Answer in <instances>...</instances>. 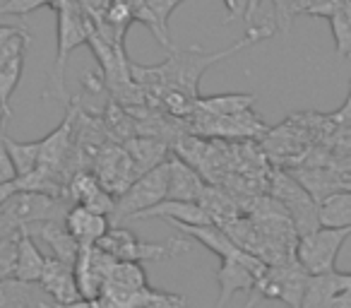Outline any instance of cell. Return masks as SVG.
<instances>
[{"label":"cell","mask_w":351,"mask_h":308,"mask_svg":"<svg viewBox=\"0 0 351 308\" xmlns=\"http://www.w3.org/2000/svg\"><path fill=\"white\" fill-rule=\"evenodd\" d=\"M56 15H58V49H56V63L51 70L49 87H46V97H58L63 104L70 106L68 92H65V68H68V56L73 54L77 46L87 44L89 39V25L92 17L84 15L80 0H56L53 5Z\"/></svg>","instance_id":"obj_2"},{"label":"cell","mask_w":351,"mask_h":308,"mask_svg":"<svg viewBox=\"0 0 351 308\" xmlns=\"http://www.w3.org/2000/svg\"><path fill=\"white\" fill-rule=\"evenodd\" d=\"M116 263L118 260L113 255L104 253L99 246H84L80 250V258L75 263V279H77V289L82 298L92 301V298L101 296L104 284L111 277Z\"/></svg>","instance_id":"obj_11"},{"label":"cell","mask_w":351,"mask_h":308,"mask_svg":"<svg viewBox=\"0 0 351 308\" xmlns=\"http://www.w3.org/2000/svg\"><path fill=\"white\" fill-rule=\"evenodd\" d=\"M68 198L73 205H82L89 210L106 215L111 220L113 210H116V198L99 183V178L92 171H77L73 181L68 183Z\"/></svg>","instance_id":"obj_13"},{"label":"cell","mask_w":351,"mask_h":308,"mask_svg":"<svg viewBox=\"0 0 351 308\" xmlns=\"http://www.w3.org/2000/svg\"><path fill=\"white\" fill-rule=\"evenodd\" d=\"M325 116H327V121L335 123L341 130H351V82H349V97H346V102L341 104L337 111L325 113Z\"/></svg>","instance_id":"obj_37"},{"label":"cell","mask_w":351,"mask_h":308,"mask_svg":"<svg viewBox=\"0 0 351 308\" xmlns=\"http://www.w3.org/2000/svg\"><path fill=\"white\" fill-rule=\"evenodd\" d=\"M226 5V25L236 17H243L245 15V5H248V0H224Z\"/></svg>","instance_id":"obj_38"},{"label":"cell","mask_w":351,"mask_h":308,"mask_svg":"<svg viewBox=\"0 0 351 308\" xmlns=\"http://www.w3.org/2000/svg\"><path fill=\"white\" fill-rule=\"evenodd\" d=\"M183 0H147V8H149L152 12H154V17L161 22V25L169 29V17L171 12L176 10V8L181 5Z\"/></svg>","instance_id":"obj_35"},{"label":"cell","mask_w":351,"mask_h":308,"mask_svg":"<svg viewBox=\"0 0 351 308\" xmlns=\"http://www.w3.org/2000/svg\"><path fill=\"white\" fill-rule=\"evenodd\" d=\"M253 102H255V94H217V97L210 99L200 97L193 116L217 121V118H226V116H234V113L248 111L253 106Z\"/></svg>","instance_id":"obj_24"},{"label":"cell","mask_w":351,"mask_h":308,"mask_svg":"<svg viewBox=\"0 0 351 308\" xmlns=\"http://www.w3.org/2000/svg\"><path fill=\"white\" fill-rule=\"evenodd\" d=\"M341 191L351 193V174H344V178H341Z\"/></svg>","instance_id":"obj_42"},{"label":"cell","mask_w":351,"mask_h":308,"mask_svg":"<svg viewBox=\"0 0 351 308\" xmlns=\"http://www.w3.org/2000/svg\"><path fill=\"white\" fill-rule=\"evenodd\" d=\"M20 193V186H17V181L15 183H5V186H0V207L5 205L8 200H10L12 196H17Z\"/></svg>","instance_id":"obj_40"},{"label":"cell","mask_w":351,"mask_h":308,"mask_svg":"<svg viewBox=\"0 0 351 308\" xmlns=\"http://www.w3.org/2000/svg\"><path fill=\"white\" fill-rule=\"evenodd\" d=\"M106 284L118 289H128V292H140V289H147V277H145V270H142L140 263H121L118 260L116 268H113L111 277L106 279ZM104 284V287H106Z\"/></svg>","instance_id":"obj_29"},{"label":"cell","mask_w":351,"mask_h":308,"mask_svg":"<svg viewBox=\"0 0 351 308\" xmlns=\"http://www.w3.org/2000/svg\"><path fill=\"white\" fill-rule=\"evenodd\" d=\"M5 121H8L5 116H0V137H3V128H5Z\"/></svg>","instance_id":"obj_43"},{"label":"cell","mask_w":351,"mask_h":308,"mask_svg":"<svg viewBox=\"0 0 351 308\" xmlns=\"http://www.w3.org/2000/svg\"><path fill=\"white\" fill-rule=\"evenodd\" d=\"M65 226L73 234V239L84 248V246H97L111 231V220L106 215L89 210V207L73 205L65 217Z\"/></svg>","instance_id":"obj_17"},{"label":"cell","mask_w":351,"mask_h":308,"mask_svg":"<svg viewBox=\"0 0 351 308\" xmlns=\"http://www.w3.org/2000/svg\"><path fill=\"white\" fill-rule=\"evenodd\" d=\"M22 29H25V27H17V25H0V49H5L8 41H10L12 36L20 34Z\"/></svg>","instance_id":"obj_39"},{"label":"cell","mask_w":351,"mask_h":308,"mask_svg":"<svg viewBox=\"0 0 351 308\" xmlns=\"http://www.w3.org/2000/svg\"><path fill=\"white\" fill-rule=\"evenodd\" d=\"M92 174L113 198H121L140 178V174L135 171V164H132L125 147L116 145V142H106L99 150L97 159L92 164Z\"/></svg>","instance_id":"obj_9"},{"label":"cell","mask_w":351,"mask_h":308,"mask_svg":"<svg viewBox=\"0 0 351 308\" xmlns=\"http://www.w3.org/2000/svg\"><path fill=\"white\" fill-rule=\"evenodd\" d=\"M195 128L200 132H207V135H219V137H253V135H260V132H267V126H265V123L260 121L250 108L248 111L234 113V116L217 118V121L197 116Z\"/></svg>","instance_id":"obj_18"},{"label":"cell","mask_w":351,"mask_h":308,"mask_svg":"<svg viewBox=\"0 0 351 308\" xmlns=\"http://www.w3.org/2000/svg\"><path fill=\"white\" fill-rule=\"evenodd\" d=\"M41 292L51 296V303H75L82 298L75 279V268L63 260L46 255V270L41 277Z\"/></svg>","instance_id":"obj_15"},{"label":"cell","mask_w":351,"mask_h":308,"mask_svg":"<svg viewBox=\"0 0 351 308\" xmlns=\"http://www.w3.org/2000/svg\"><path fill=\"white\" fill-rule=\"evenodd\" d=\"M25 56H17L15 60H10L5 68L0 70V106H3V113H5L8 118L12 116L10 99H12V94H15L17 84H20V80H22V70H25Z\"/></svg>","instance_id":"obj_30"},{"label":"cell","mask_w":351,"mask_h":308,"mask_svg":"<svg viewBox=\"0 0 351 308\" xmlns=\"http://www.w3.org/2000/svg\"><path fill=\"white\" fill-rule=\"evenodd\" d=\"M289 174H291V176L296 178V181L301 183L308 193H311V198L317 202V205H322L330 196L339 193L341 191V178H344V174L330 171V169H320V167L293 169V171H289Z\"/></svg>","instance_id":"obj_22"},{"label":"cell","mask_w":351,"mask_h":308,"mask_svg":"<svg viewBox=\"0 0 351 308\" xmlns=\"http://www.w3.org/2000/svg\"><path fill=\"white\" fill-rule=\"evenodd\" d=\"M272 3H274V15H277L274 27H277L279 32H289L293 17H296L298 12H306L311 0H272Z\"/></svg>","instance_id":"obj_32"},{"label":"cell","mask_w":351,"mask_h":308,"mask_svg":"<svg viewBox=\"0 0 351 308\" xmlns=\"http://www.w3.org/2000/svg\"><path fill=\"white\" fill-rule=\"evenodd\" d=\"M308 279H311V274L301 268L296 258L279 265H267L265 274L255 282L245 308H255L260 301H267V298L287 303L289 308H301Z\"/></svg>","instance_id":"obj_3"},{"label":"cell","mask_w":351,"mask_h":308,"mask_svg":"<svg viewBox=\"0 0 351 308\" xmlns=\"http://www.w3.org/2000/svg\"><path fill=\"white\" fill-rule=\"evenodd\" d=\"M274 32V27H253L248 29V34L239 41V44L229 46L224 51H217V54H202L200 49H191V51H173L164 63L159 65H137L130 63V75L132 82L145 92V97L161 92V89H173V92H181L191 99H200L197 87H200V78L205 75L207 68L217 65L219 60L229 58V56L239 54V51L248 49V46L258 44V41L267 39Z\"/></svg>","instance_id":"obj_1"},{"label":"cell","mask_w":351,"mask_h":308,"mask_svg":"<svg viewBox=\"0 0 351 308\" xmlns=\"http://www.w3.org/2000/svg\"><path fill=\"white\" fill-rule=\"evenodd\" d=\"M200 205H202V210L210 215L212 224L221 226V229L241 217L239 215V207H236V202H234V198H231L226 191H219V188L207 186L205 193H202V198H200Z\"/></svg>","instance_id":"obj_26"},{"label":"cell","mask_w":351,"mask_h":308,"mask_svg":"<svg viewBox=\"0 0 351 308\" xmlns=\"http://www.w3.org/2000/svg\"><path fill=\"white\" fill-rule=\"evenodd\" d=\"M20 239H22V229L10 236H5V239H0V282H3V279H12Z\"/></svg>","instance_id":"obj_31"},{"label":"cell","mask_w":351,"mask_h":308,"mask_svg":"<svg viewBox=\"0 0 351 308\" xmlns=\"http://www.w3.org/2000/svg\"><path fill=\"white\" fill-rule=\"evenodd\" d=\"M169 193V162L152 171L142 174L121 198H116V210L111 215V226H123L137 220V215L161 205Z\"/></svg>","instance_id":"obj_5"},{"label":"cell","mask_w":351,"mask_h":308,"mask_svg":"<svg viewBox=\"0 0 351 308\" xmlns=\"http://www.w3.org/2000/svg\"><path fill=\"white\" fill-rule=\"evenodd\" d=\"M272 198L287 210L298 236L311 234L320 226V205L289 171H277L272 176Z\"/></svg>","instance_id":"obj_8"},{"label":"cell","mask_w":351,"mask_h":308,"mask_svg":"<svg viewBox=\"0 0 351 308\" xmlns=\"http://www.w3.org/2000/svg\"><path fill=\"white\" fill-rule=\"evenodd\" d=\"M3 142L8 147V154H10L12 164L17 169V176H29L39 169L41 162V140H32V142H20L12 140V137L3 135Z\"/></svg>","instance_id":"obj_27"},{"label":"cell","mask_w":351,"mask_h":308,"mask_svg":"<svg viewBox=\"0 0 351 308\" xmlns=\"http://www.w3.org/2000/svg\"><path fill=\"white\" fill-rule=\"evenodd\" d=\"M101 123H104V130H106L108 142H116V145H125L128 140L137 137V128L132 116L128 113L125 106H121L118 102L108 99L106 108L101 111Z\"/></svg>","instance_id":"obj_25"},{"label":"cell","mask_w":351,"mask_h":308,"mask_svg":"<svg viewBox=\"0 0 351 308\" xmlns=\"http://www.w3.org/2000/svg\"><path fill=\"white\" fill-rule=\"evenodd\" d=\"M22 231L44 241V244L51 248V258L63 260V263H68V265H73V268H75L82 246L73 239V234L68 231L65 222H44V224L27 226V229H22Z\"/></svg>","instance_id":"obj_16"},{"label":"cell","mask_w":351,"mask_h":308,"mask_svg":"<svg viewBox=\"0 0 351 308\" xmlns=\"http://www.w3.org/2000/svg\"><path fill=\"white\" fill-rule=\"evenodd\" d=\"M44 270H46V255L39 250L36 241L32 239L29 234L22 231L12 279H17V282H22V284H39L41 277H44Z\"/></svg>","instance_id":"obj_23"},{"label":"cell","mask_w":351,"mask_h":308,"mask_svg":"<svg viewBox=\"0 0 351 308\" xmlns=\"http://www.w3.org/2000/svg\"><path fill=\"white\" fill-rule=\"evenodd\" d=\"M0 116H5V113H3V106H0ZM8 118V116H5Z\"/></svg>","instance_id":"obj_44"},{"label":"cell","mask_w":351,"mask_h":308,"mask_svg":"<svg viewBox=\"0 0 351 308\" xmlns=\"http://www.w3.org/2000/svg\"><path fill=\"white\" fill-rule=\"evenodd\" d=\"M301 308H351V272L335 270L311 277Z\"/></svg>","instance_id":"obj_12"},{"label":"cell","mask_w":351,"mask_h":308,"mask_svg":"<svg viewBox=\"0 0 351 308\" xmlns=\"http://www.w3.org/2000/svg\"><path fill=\"white\" fill-rule=\"evenodd\" d=\"M17 178H20L17 176V169H15V164H12L10 154H8L5 142H3V137H0V186L15 183Z\"/></svg>","instance_id":"obj_36"},{"label":"cell","mask_w":351,"mask_h":308,"mask_svg":"<svg viewBox=\"0 0 351 308\" xmlns=\"http://www.w3.org/2000/svg\"><path fill=\"white\" fill-rule=\"evenodd\" d=\"M137 220H164L171 224H188V226H210L212 220L200 202H181V200H164L161 205L137 215Z\"/></svg>","instance_id":"obj_19"},{"label":"cell","mask_w":351,"mask_h":308,"mask_svg":"<svg viewBox=\"0 0 351 308\" xmlns=\"http://www.w3.org/2000/svg\"><path fill=\"white\" fill-rule=\"evenodd\" d=\"M97 246L104 253L121 260V263H147V260L156 263V260L181 255L191 248L188 241L183 239H171L164 241V244H147V241H140L132 231L123 229V226H111V231Z\"/></svg>","instance_id":"obj_6"},{"label":"cell","mask_w":351,"mask_h":308,"mask_svg":"<svg viewBox=\"0 0 351 308\" xmlns=\"http://www.w3.org/2000/svg\"><path fill=\"white\" fill-rule=\"evenodd\" d=\"M125 152L130 154L132 164H135V171L140 174H147L152 171V169L161 167V164L169 162L171 157V145L169 142H161L156 140V137H132V140H128L125 145Z\"/></svg>","instance_id":"obj_20"},{"label":"cell","mask_w":351,"mask_h":308,"mask_svg":"<svg viewBox=\"0 0 351 308\" xmlns=\"http://www.w3.org/2000/svg\"><path fill=\"white\" fill-rule=\"evenodd\" d=\"M207 183L202 181L200 171L193 164H188L176 152L169 157V193L166 200H181V202H200Z\"/></svg>","instance_id":"obj_14"},{"label":"cell","mask_w":351,"mask_h":308,"mask_svg":"<svg viewBox=\"0 0 351 308\" xmlns=\"http://www.w3.org/2000/svg\"><path fill=\"white\" fill-rule=\"evenodd\" d=\"M70 207L73 202L68 198L20 191L0 207V215H5L20 229H27V226L44 224V222H65Z\"/></svg>","instance_id":"obj_7"},{"label":"cell","mask_w":351,"mask_h":308,"mask_svg":"<svg viewBox=\"0 0 351 308\" xmlns=\"http://www.w3.org/2000/svg\"><path fill=\"white\" fill-rule=\"evenodd\" d=\"M178 231H183L186 236H191V239H195L197 244H202L207 250H212L215 255H219L221 260H229V258H239V255H243L245 250L241 248V246L234 244V239H231L229 234H226L221 226H188V224H173Z\"/></svg>","instance_id":"obj_21"},{"label":"cell","mask_w":351,"mask_h":308,"mask_svg":"<svg viewBox=\"0 0 351 308\" xmlns=\"http://www.w3.org/2000/svg\"><path fill=\"white\" fill-rule=\"evenodd\" d=\"M260 5H263V0H248V5H245V15H243V20L248 22H253V17H255V12L260 10Z\"/></svg>","instance_id":"obj_41"},{"label":"cell","mask_w":351,"mask_h":308,"mask_svg":"<svg viewBox=\"0 0 351 308\" xmlns=\"http://www.w3.org/2000/svg\"><path fill=\"white\" fill-rule=\"evenodd\" d=\"M267 265L258 258V255L245 250L239 258L221 260V268L217 270V282H219V298H217L215 308H226V303L236 296L239 292L250 294L260 277L265 274Z\"/></svg>","instance_id":"obj_10"},{"label":"cell","mask_w":351,"mask_h":308,"mask_svg":"<svg viewBox=\"0 0 351 308\" xmlns=\"http://www.w3.org/2000/svg\"><path fill=\"white\" fill-rule=\"evenodd\" d=\"M320 226H351V193L339 191L320 205Z\"/></svg>","instance_id":"obj_28"},{"label":"cell","mask_w":351,"mask_h":308,"mask_svg":"<svg viewBox=\"0 0 351 308\" xmlns=\"http://www.w3.org/2000/svg\"><path fill=\"white\" fill-rule=\"evenodd\" d=\"M44 5H56V0H5L3 5H0V17L12 15V17H25L29 12H34L36 8H44Z\"/></svg>","instance_id":"obj_33"},{"label":"cell","mask_w":351,"mask_h":308,"mask_svg":"<svg viewBox=\"0 0 351 308\" xmlns=\"http://www.w3.org/2000/svg\"><path fill=\"white\" fill-rule=\"evenodd\" d=\"M351 236V226H317L311 234L298 236L296 260L311 277L330 274L337 270L341 246Z\"/></svg>","instance_id":"obj_4"},{"label":"cell","mask_w":351,"mask_h":308,"mask_svg":"<svg viewBox=\"0 0 351 308\" xmlns=\"http://www.w3.org/2000/svg\"><path fill=\"white\" fill-rule=\"evenodd\" d=\"M332 29H335V39H337V51L341 56L351 54V22L344 12H332Z\"/></svg>","instance_id":"obj_34"}]
</instances>
